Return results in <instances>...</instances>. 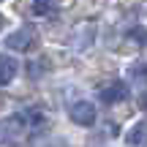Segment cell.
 Masks as SVG:
<instances>
[{
    "label": "cell",
    "instance_id": "obj_1",
    "mask_svg": "<svg viewBox=\"0 0 147 147\" xmlns=\"http://www.w3.org/2000/svg\"><path fill=\"white\" fill-rule=\"evenodd\" d=\"M25 131V117L22 115H14V117H3L0 120V144H8V142H16Z\"/></svg>",
    "mask_w": 147,
    "mask_h": 147
},
{
    "label": "cell",
    "instance_id": "obj_2",
    "mask_svg": "<svg viewBox=\"0 0 147 147\" xmlns=\"http://www.w3.org/2000/svg\"><path fill=\"white\" fill-rule=\"evenodd\" d=\"M68 117L76 125H93V123L98 120V112H95V106L90 104V101H76L68 109Z\"/></svg>",
    "mask_w": 147,
    "mask_h": 147
},
{
    "label": "cell",
    "instance_id": "obj_3",
    "mask_svg": "<svg viewBox=\"0 0 147 147\" xmlns=\"http://www.w3.org/2000/svg\"><path fill=\"white\" fill-rule=\"evenodd\" d=\"M8 49H14V52H30L33 47H36V33L30 30V27H19L16 33H11L8 36Z\"/></svg>",
    "mask_w": 147,
    "mask_h": 147
},
{
    "label": "cell",
    "instance_id": "obj_4",
    "mask_svg": "<svg viewBox=\"0 0 147 147\" xmlns=\"http://www.w3.org/2000/svg\"><path fill=\"white\" fill-rule=\"evenodd\" d=\"M128 98V87L125 82H109L101 87V101L104 104H120V101Z\"/></svg>",
    "mask_w": 147,
    "mask_h": 147
},
{
    "label": "cell",
    "instance_id": "obj_5",
    "mask_svg": "<svg viewBox=\"0 0 147 147\" xmlns=\"http://www.w3.org/2000/svg\"><path fill=\"white\" fill-rule=\"evenodd\" d=\"M16 71H19V63L11 55H0V84H8L16 76Z\"/></svg>",
    "mask_w": 147,
    "mask_h": 147
},
{
    "label": "cell",
    "instance_id": "obj_6",
    "mask_svg": "<svg viewBox=\"0 0 147 147\" xmlns=\"http://www.w3.org/2000/svg\"><path fill=\"white\" fill-rule=\"evenodd\" d=\"M125 142L131 147H142L147 142V123H136V125H131V131L125 134Z\"/></svg>",
    "mask_w": 147,
    "mask_h": 147
},
{
    "label": "cell",
    "instance_id": "obj_7",
    "mask_svg": "<svg viewBox=\"0 0 147 147\" xmlns=\"http://www.w3.org/2000/svg\"><path fill=\"white\" fill-rule=\"evenodd\" d=\"M128 79L144 87L147 84V60H136V63L128 65Z\"/></svg>",
    "mask_w": 147,
    "mask_h": 147
},
{
    "label": "cell",
    "instance_id": "obj_8",
    "mask_svg": "<svg viewBox=\"0 0 147 147\" xmlns=\"http://www.w3.org/2000/svg\"><path fill=\"white\" fill-rule=\"evenodd\" d=\"M55 8H57L55 0H33V14L36 16H47V14H52Z\"/></svg>",
    "mask_w": 147,
    "mask_h": 147
},
{
    "label": "cell",
    "instance_id": "obj_9",
    "mask_svg": "<svg viewBox=\"0 0 147 147\" xmlns=\"http://www.w3.org/2000/svg\"><path fill=\"white\" fill-rule=\"evenodd\" d=\"M128 36H131V38H136V41H147V33H144V30H131Z\"/></svg>",
    "mask_w": 147,
    "mask_h": 147
},
{
    "label": "cell",
    "instance_id": "obj_10",
    "mask_svg": "<svg viewBox=\"0 0 147 147\" xmlns=\"http://www.w3.org/2000/svg\"><path fill=\"white\" fill-rule=\"evenodd\" d=\"M139 106H142V109L147 112V93H142V95H139Z\"/></svg>",
    "mask_w": 147,
    "mask_h": 147
},
{
    "label": "cell",
    "instance_id": "obj_11",
    "mask_svg": "<svg viewBox=\"0 0 147 147\" xmlns=\"http://www.w3.org/2000/svg\"><path fill=\"white\" fill-rule=\"evenodd\" d=\"M0 27H3V19H0Z\"/></svg>",
    "mask_w": 147,
    "mask_h": 147
}]
</instances>
